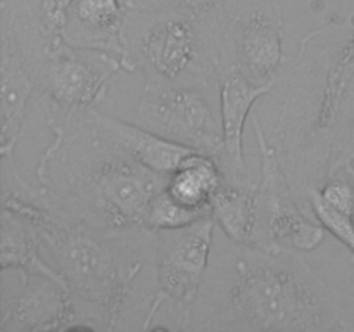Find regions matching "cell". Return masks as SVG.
<instances>
[{"mask_svg":"<svg viewBox=\"0 0 354 332\" xmlns=\"http://www.w3.org/2000/svg\"><path fill=\"white\" fill-rule=\"evenodd\" d=\"M85 123L95 133L123 149L128 156L161 175H171L197 149L187 147L162 137L138 123H128L116 116H107L97 109L88 111Z\"/></svg>","mask_w":354,"mask_h":332,"instance_id":"cell-13","label":"cell"},{"mask_svg":"<svg viewBox=\"0 0 354 332\" xmlns=\"http://www.w3.org/2000/svg\"><path fill=\"white\" fill-rule=\"evenodd\" d=\"M2 9V82H0V111H2L3 161H12V152L23 131L26 106L38 85L40 66L48 45L52 44L41 30L30 0H0Z\"/></svg>","mask_w":354,"mask_h":332,"instance_id":"cell-6","label":"cell"},{"mask_svg":"<svg viewBox=\"0 0 354 332\" xmlns=\"http://www.w3.org/2000/svg\"><path fill=\"white\" fill-rule=\"evenodd\" d=\"M207 214H211L209 211L194 210V208H187L183 204H180L166 190L165 185L156 194L154 199L151 201L145 227L151 232L173 230V228L187 227V225L194 223V221L201 220V218L207 216Z\"/></svg>","mask_w":354,"mask_h":332,"instance_id":"cell-19","label":"cell"},{"mask_svg":"<svg viewBox=\"0 0 354 332\" xmlns=\"http://www.w3.org/2000/svg\"><path fill=\"white\" fill-rule=\"evenodd\" d=\"M317 2H320V3H325V2H327V0H317Z\"/></svg>","mask_w":354,"mask_h":332,"instance_id":"cell-25","label":"cell"},{"mask_svg":"<svg viewBox=\"0 0 354 332\" xmlns=\"http://www.w3.org/2000/svg\"><path fill=\"white\" fill-rule=\"evenodd\" d=\"M214 218L211 214L182 228L152 232L158 293L154 294L144 329L161 306H168L180 329H189L194 303L203 286L213 244Z\"/></svg>","mask_w":354,"mask_h":332,"instance_id":"cell-7","label":"cell"},{"mask_svg":"<svg viewBox=\"0 0 354 332\" xmlns=\"http://www.w3.org/2000/svg\"><path fill=\"white\" fill-rule=\"evenodd\" d=\"M220 78V113L223 152L220 165L225 176L234 182H249L244 161V128L252 106L259 97L266 95L277 78L258 83L249 78L237 64L225 66Z\"/></svg>","mask_w":354,"mask_h":332,"instance_id":"cell-12","label":"cell"},{"mask_svg":"<svg viewBox=\"0 0 354 332\" xmlns=\"http://www.w3.org/2000/svg\"><path fill=\"white\" fill-rule=\"evenodd\" d=\"M317 190L318 196L339 211L354 216V166L353 163L328 166L327 180Z\"/></svg>","mask_w":354,"mask_h":332,"instance_id":"cell-20","label":"cell"},{"mask_svg":"<svg viewBox=\"0 0 354 332\" xmlns=\"http://www.w3.org/2000/svg\"><path fill=\"white\" fill-rule=\"evenodd\" d=\"M252 130L261 158L258 178V244L266 251H313L324 242L325 228L297 208L279 161V151L265 137L259 118L252 114Z\"/></svg>","mask_w":354,"mask_h":332,"instance_id":"cell-8","label":"cell"},{"mask_svg":"<svg viewBox=\"0 0 354 332\" xmlns=\"http://www.w3.org/2000/svg\"><path fill=\"white\" fill-rule=\"evenodd\" d=\"M127 14V0H75L62 31V42L76 48L113 54L124 66Z\"/></svg>","mask_w":354,"mask_h":332,"instance_id":"cell-14","label":"cell"},{"mask_svg":"<svg viewBox=\"0 0 354 332\" xmlns=\"http://www.w3.org/2000/svg\"><path fill=\"white\" fill-rule=\"evenodd\" d=\"M137 123L220 161L223 152L221 121L214 116L201 83L145 85Z\"/></svg>","mask_w":354,"mask_h":332,"instance_id":"cell-9","label":"cell"},{"mask_svg":"<svg viewBox=\"0 0 354 332\" xmlns=\"http://www.w3.org/2000/svg\"><path fill=\"white\" fill-rule=\"evenodd\" d=\"M124 69L145 85L204 83L221 68L223 37L190 14L159 2L127 0Z\"/></svg>","mask_w":354,"mask_h":332,"instance_id":"cell-4","label":"cell"},{"mask_svg":"<svg viewBox=\"0 0 354 332\" xmlns=\"http://www.w3.org/2000/svg\"><path fill=\"white\" fill-rule=\"evenodd\" d=\"M37 176L52 206L107 232L147 230L151 201L168 182V176L145 168L85 121L62 138H52Z\"/></svg>","mask_w":354,"mask_h":332,"instance_id":"cell-2","label":"cell"},{"mask_svg":"<svg viewBox=\"0 0 354 332\" xmlns=\"http://www.w3.org/2000/svg\"><path fill=\"white\" fill-rule=\"evenodd\" d=\"M75 0H41L40 24L52 44L62 40V31L68 23V14Z\"/></svg>","mask_w":354,"mask_h":332,"instance_id":"cell-24","label":"cell"},{"mask_svg":"<svg viewBox=\"0 0 354 332\" xmlns=\"http://www.w3.org/2000/svg\"><path fill=\"white\" fill-rule=\"evenodd\" d=\"M211 216L230 241L242 248L258 244V180L234 182L225 176L211 199Z\"/></svg>","mask_w":354,"mask_h":332,"instance_id":"cell-15","label":"cell"},{"mask_svg":"<svg viewBox=\"0 0 354 332\" xmlns=\"http://www.w3.org/2000/svg\"><path fill=\"white\" fill-rule=\"evenodd\" d=\"M223 180L220 161L214 156L196 151L168 175L166 190L183 206L211 213V199Z\"/></svg>","mask_w":354,"mask_h":332,"instance_id":"cell-17","label":"cell"},{"mask_svg":"<svg viewBox=\"0 0 354 332\" xmlns=\"http://www.w3.org/2000/svg\"><path fill=\"white\" fill-rule=\"evenodd\" d=\"M16 183L14 189L3 185V211L40 235L45 255L68 282L78 315L76 331L116 327L145 252L152 249V232L90 227L52 206L41 190L33 192L21 176Z\"/></svg>","mask_w":354,"mask_h":332,"instance_id":"cell-1","label":"cell"},{"mask_svg":"<svg viewBox=\"0 0 354 332\" xmlns=\"http://www.w3.org/2000/svg\"><path fill=\"white\" fill-rule=\"evenodd\" d=\"M124 69L120 57L107 52L76 48L64 42L48 45L40 66L38 85L52 138H62L85 121L107 95V83Z\"/></svg>","mask_w":354,"mask_h":332,"instance_id":"cell-5","label":"cell"},{"mask_svg":"<svg viewBox=\"0 0 354 332\" xmlns=\"http://www.w3.org/2000/svg\"><path fill=\"white\" fill-rule=\"evenodd\" d=\"M133 2H159L180 9L207 24L223 37L227 23V0H133Z\"/></svg>","mask_w":354,"mask_h":332,"instance_id":"cell-22","label":"cell"},{"mask_svg":"<svg viewBox=\"0 0 354 332\" xmlns=\"http://www.w3.org/2000/svg\"><path fill=\"white\" fill-rule=\"evenodd\" d=\"M0 266L3 272L14 268L21 275L40 273V275H48L55 280L66 282L59 270L52 263H48V259H45L44 242L37 230L7 211H3L2 216Z\"/></svg>","mask_w":354,"mask_h":332,"instance_id":"cell-16","label":"cell"},{"mask_svg":"<svg viewBox=\"0 0 354 332\" xmlns=\"http://www.w3.org/2000/svg\"><path fill=\"white\" fill-rule=\"evenodd\" d=\"M341 113L335 121L332 130H337V138L332 149L330 166L342 165V163H354V93H346V99L342 102Z\"/></svg>","mask_w":354,"mask_h":332,"instance_id":"cell-23","label":"cell"},{"mask_svg":"<svg viewBox=\"0 0 354 332\" xmlns=\"http://www.w3.org/2000/svg\"><path fill=\"white\" fill-rule=\"evenodd\" d=\"M282 28L279 0H235L221 47L232 52V62L249 78L265 83L277 78L283 62Z\"/></svg>","mask_w":354,"mask_h":332,"instance_id":"cell-10","label":"cell"},{"mask_svg":"<svg viewBox=\"0 0 354 332\" xmlns=\"http://www.w3.org/2000/svg\"><path fill=\"white\" fill-rule=\"evenodd\" d=\"M349 30L351 31H349L348 42L335 55L320 93L317 127L322 131L334 128L346 93L354 82V14L349 19Z\"/></svg>","mask_w":354,"mask_h":332,"instance_id":"cell-18","label":"cell"},{"mask_svg":"<svg viewBox=\"0 0 354 332\" xmlns=\"http://www.w3.org/2000/svg\"><path fill=\"white\" fill-rule=\"evenodd\" d=\"M78 315L66 282L48 275H21V290L3 301L0 332L76 331Z\"/></svg>","mask_w":354,"mask_h":332,"instance_id":"cell-11","label":"cell"},{"mask_svg":"<svg viewBox=\"0 0 354 332\" xmlns=\"http://www.w3.org/2000/svg\"><path fill=\"white\" fill-rule=\"evenodd\" d=\"M308 201H310V208L315 213L317 220L324 225L327 232H330L337 241H341L354 258V216L344 211H339L332 208L330 204L325 203L317 190L311 189L308 192Z\"/></svg>","mask_w":354,"mask_h":332,"instance_id":"cell-21","label":"cell"},{"mask_svg":"<svg viewBox=\"0 0 354 332\" xmlns=\"http://www.w3.org/2000/svg\"><path fill=\"white\" fill-rule=\"evenodd\" d=\"M213 329L315 332L341 325L337 294L290 251L245 248Z\"/></svg>","mask_w":354,"mask_h":332,"instance_id":"cell-3","label":"cell"}]
</instances>
